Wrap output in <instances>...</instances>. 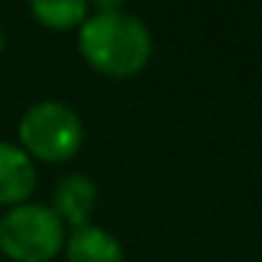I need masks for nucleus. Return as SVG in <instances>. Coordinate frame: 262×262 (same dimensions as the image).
<instances>
[{
  "mask_svg": "<svg viewBox=\"0 0 262 262\" xmlns=\"http://www.w3.org/2000/svg\"><path fill=\"white\" fill-rule=\"evenodd\" d=\"M79 54L99 74L127 79L149 62L152 37L147 26L133 14H91L79 26Z\"/></svg>",
  "mask_w": 262,
  "mask_h": 262,
  "instance_id": "obj_1",
  "label": "nucleus"
},
{
  "mask_svg": "<svg viewBox=\"0 0 262 262\" xmlns=\"http://www.w3.org/2000/svg\"><path fill=\"white\" fill-rule=\"evenodd\" d=\"M65 248V223L51 206L20 203L0 217V251L12 262H51Z\"/></svg>",
  "mask_w": 262,
  "mask_h": 262,
  "instance_id": "obj_2",
  "label": "nucleus"
},
{
  "mask_svg": "<svg viewBox=\"0 0 262 262\" xmlns=\"http://www.w3.org/2000/svg\"><path fill=\"white\" fill-rule=\"evenodd\" d=\"M17 136L29 158L62 164L79 152L85 141V127L79 116L62 102H37L23 113L17 124Z\"/></svg>",
  "mask_w": 262,
  "mask_h": 262,
  "instance_id": "obj_3",
  "label": "nucleus"
},
{
  "mask_svg": "<svg viewBox=\"0 0 262 262\" xmlns=\"http://www.w3.org/2000/svg\"><path fill=\"white\" fill-rule=\"evenodd\" d=\"M37 186V169L17 144L0 141V206H20Z\"/></svg>",
  "mask_w": 262,
  "mask_h": 262,
  "instance_id": "obj_4",
  "label": "nucleus"
},
{
  "mask_svg": "<svg viewBox=\"0 0 262 262\" xmlns=\"http://www.w3.org/2000/svg\"><path fill=\"white\" fill-rule=\"evenodd\" d=\"M96 206V183L88 175H68L54 189V206L57 217L71 228H82L91 220V211Z\"/></svg>",
  "mask_w": 262,
  "mask_h": 262,
  "instance_id": "obj_5",
  "label": "nucleus"
},
{
  "mask_svg": "<svg viewBox=\"0 0 262 262\" xmlns=\"http://www.w3.org/2000/svg\"><path fill=\"white\" fill-rule=\"evenodd\" d=\"M68 262H124L121 243L102 226L74 228L65 239Z\"/></svg>",
  "mask_w": 262,
  "mask_h": 262,
  "instance_id": "obj_6",
  "label": "nucleus"
},
{
  "mask_svg": "<svg viewBox=\"0 0 262 262\" xmlns=\"http://www.w3.org/2000/svg\"><path fill=\"white\" fill-rule=\"evenodd\" d=\"M31 14L46 29L65 31L88 20V0H31Z\"/></svg>",
  "mask_w": 262,
  "mask_h": 262,
  "instance_id": "obj_7",
  "label": "nucleus"
},
{
  "mask_svg": "<svg viewBox=\"0 0 262 262\" xmlns=\"http://www.w3.org/2000/svg\"><path fill=\"white\" fill-rule=\"evenodd\" d=\"M127 0H88V6L96 9V14H110V12H121Z\"/></svg>",
  "mask_w": 262,
  "mask_h": 262,
  "instance_id": "obj_8",
  "label": "nucleus"
},
{
  "mask_svg": "<svg viewBox=\"0 0 262 262\" xmlns=\"http://www.w3.org/2000/svg\"><path fill=\"white\" fill-rule=\"evenodd\" d=\"M0 48H3V40H0Z\"/></svg>",
  "mask_w": 262,
  "mask_h": 262,
  "instance_id": "obj_9",
  "label": "nucleus"
}]
</instances>
